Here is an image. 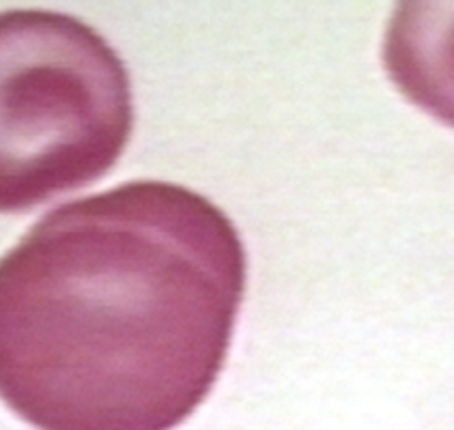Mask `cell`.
<instances>
[{"label": "cell", "mask_w": 454, "mask_h": 430, "mask_svg": "<svg viewBox=\"0 0 454 430\" xmlns=\"http://www.w3.org/2000/svg\"><path fill=\"white\" fill-rule=\"evenodd\" d=\"M246 273L231 217L188 187L57 207L0 256V401L37 430H175L218 381Z\"/></svg>", "instance_id": "6da1fadb"}, {"label": "cell", "mask_w": 454, "mask_h": 430, "mask_svg": "<svg viewBox=\"0 0 454 430\" xmlns=\"http://www.w3.org/2000/svg\"><path fill=\"white\" fill-rule=\"evenodd\" d=\"M132 128L129 74L98 30L65 13H0V214L102 179Z\"/></svg>", "instance_id": "7a4b0ae2"}, {"label": "cell", "mask_w": 454, "mask_h": 430, "mask_svg": "<svg viewBox=\"0 0 454 430\" xmlns=\"http://www.w3.org/2000/svg\"><path fill=\"white\" fill-rule=\"evenodd\" d=\"M381 57L405 99L454 129V3H398Z\"/></svg>", "instance_id": "3957f363"}]
</instances>
